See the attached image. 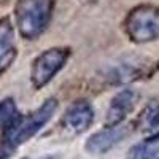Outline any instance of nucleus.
<instances>
[{
	"mask_svg": "<svg viewBox=\"0 0 159 159\" xmlns=\"http://www.w3.org/2000/svg\"><path fill=\"white\" fill-rule=\"evenodd\" d=\"M57 110V100L52 97L42 103V107L35 110L27 118L18 116L7 129H5V147L7 150H15L19 145L29 142L35 134L43 129V126L54 116Z\"/></svg>",
	"mask_w": 159,
	"mask_h": 159,
	"instance_id": "f257e3e1",
	"label": "nucleus"
},
{
	"mask_svg": "<svg viewBox=\"0 0 159 159\" xmlns=\"http://www.w3.org/2000/svg\"><path fill=\"white\" fill-rule=\"evenodd\" d=\"M54 0H19L16 5V25L21 35L35 40L48 27L52 18Z\"/></svg>",
	"mask_w": 159,
	"mask_h": 159,
	"instance_id": "f03ea898",
	"label": "nucleus"
},
{
	"mask_svg": "<svg viewBox=\"0 0 159 159\" xmlns=\"http://www.w3.org/2000/svg\"><path fill=\"white\" fill-rule=\"evenodd\" d=\"M126 32L135 43H148L159 38V8L154 5H140L126 18Z\"/></svg>",
	"mask_w": 159,
	"mask_h": 159,
	"instance_id": "7ed1b4c3",
	"label": "nucleus"
},
{
	"mask_svg": "<svg viewBox=\"0 0 159 159\" xmlns=\"http://www.w3.org/2000/svg\"><path fill=\"white\" fill-rule=\"evenodd\" d=\"M70 51L67 48H49L38 54L32 64L30 80L37 89H42L54 78L67 64Z\"/></svg>",
	"mask_w": 159,
	"mask_h": 159,
	"instance_id": "20e7f679",
	"label": "nucleus"
},
{
	"mask_svg": "<svg viewBox=\"0 0 159 159\" xmlns=\"http://www.w3.org/2000/svg\"><path fill=\"white\" fill-rule=\"evenodd\" d=\"M127 134H129L127 126H123V124L108 126L107 129H102L99 132H94L92 135H89V139L84 143V150L94 156L105 154L111 148H115L118 143H121Z\"/></svg>",
	"mask_w": 159,
	"mask_h": 159,
	"instance_id": "39448f33",
	"label": "nucleus"
},
{
	"mask_svg": "<svg viewBox=\"0 0 159 159\" xmlns=\"http://www.w3.org/2000/svg\"><path fill=\"white\" fill-rule=\"evenodd\" d=\"M94 121V108L88 100H76L67 108L62 119L64 127L72 134H83Z\"/></svg>",
	"mask_w": 159,
	"mask_h": 159,
	"instance_id": "423d86ee",
	"label": "nucleus"
},
{
	"mask_svg": "<svg viewBox=\"0 0 159 159\" xmlns=\"http://www.w3.org/2000/svg\"><path fill=\"white\" fill-rule=\"evenodd\" d=\"M139 100V94L132 89H123L121 92L111 99V103L107 111V123L110 126L119 124L123 119L135 108Z\"/></svg>",
	"mask_w": 159,
	"mask_h": 159,
	"instance_id": "0eeeda50",
	"label": "nucleus"
},
{
	"mask_svg": "<svg viewBox=\"0 0 159 159\" xmlns=\"http://www.w3.org/2000/svg\"><path fill=\"white\" fill-rule=\"evenodd\" d=\"M143 67L145 64L140 59H123L118 61L116 64H113L107 72V78L115 84H121V83H129L137 80L142 73H143Z\"/></svg>",
	"mask_w": 159,
	"mask_h": 159,
	"instance_id": "6e6552de",
	"label": "nucleus"
},
{
	"mask_svg": "<svg viewBox=\"0 0 159 159\" xmlns=\"http://www.w3.org/2000/svg\"><path fill=\"white\" fill-rule=\"evenodd\" d=\"M16 57L15 29L8 18L0 19V75H2Z\"/></svg>",
	"mask_w": 159,
	"mask_h": 159,
	"instance_id": "1a4fd4ad",
	"label": "nucleus"
},
{
	"mask_svg": "<svg viewBox=\"0 0 159 159\" xmlns=\"http://www.w3.org/2000/svg\"><path fill=\"white\" fill-rule=\"evenodd\" d=\"M18 116L19 113L13 99H3L0 102V129H7Z\"/></svg>",
	"mask_w": 159,
	"mask_h": 159,
	"instance_id": "9d476101",
	"label": "nucleus"
},
{
	"mask_svg": "<svg viewBox=\"0 0 159 159\" xmlns=\"http://www.w3.org/2000/svg\"><path fill=\"white\" fill-rule=\"evenodd\" d=\"M142 123H143L145 129H148V130L159 129V102H154L145 108Z\"/></svg>",
	"mask_w": 159,
	"mask_h": 159,
	"instance_id": "9b49d317",
	"label": "nucleus"
},
{
	"mask_svg": "<svg viewBox=\"0 0 159 159\" xmlns=\"http://www.w3.org/2000/svg\"><path fill=\"white\" fill-rule=\"evenodd\" d=\"M148 148H147V143H139V145H134L129 153H127V159H142L145 154H147Z\"/></svg>",
	"mask_w": 159,
	"mask_h": 159,
	"instance_id": "f8f14e48",
	"label": "nucleus"
},
{
	"mask_svg": "<svg viewBox=\"0 0 159 159\" xmlns=\"http://www.w3.org/2000/svg\"><path fill=\"white\" fill-rule=\"evenodd\" d=\"M142 159H159V153L157 151H147V154Z\"/></svg>",
	"mask_w": 159,
	"mask_h": 159,
	"instance_id": "ddd939ff",
	"label": "nucleus"
},
{
	"mask_svg": "<svg viewBox=\"0 0 159 159\" xmlns=\"http://www.w3.org/2000/svg\"><path fill=\"white\" fill-rule=\"evenodd\" d=\"M156 142H159V130L156 132L154 135H151V137L148 139V142H147V143H156Z\"/></svg>",
	"mask_w": 159,
	"mask_h": 159,
	"instance_id": "4468645a",
	"label": "nucleus"
},
{
	"mask_svg": "<svg viewBox=\"0 0 159 159\" xmlns=\"http://www.w3.org/2000/svg\"><path fill=\"white\" fill-rule=\"evenodd\" d=\"M8 153H10V150L2 148V150H0V159H7L8 157Z\"/></svg>",
	"mask_w": 159,
	"mask_h": 159,
	"instance_id": "2eb2a0df",
	"label": "nucleus"
}]
</instances>
